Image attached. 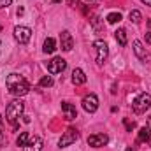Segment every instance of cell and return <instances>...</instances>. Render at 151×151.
Here are the masks:
<instances>
[{
  "label": "cell",
  "instance_id": "obj_1",
  "mask_svg": "<svg viewBox=\"0 0 151 151\" xmlns=\"http://www.w3.org/2000/svg\"><path fill=\"white\" fill-rule=\"evenodd\" d=\"M5 86H7V91L12 95V97H23L30 91V84L28 81L18 72H12V74L7 76L5 79Z\"/></svg>",
  "mask_w": 151,
  "mask_h": 151
},
{
  "label": "cell",
  "instance_id": "obj_2",
  "mask_svg": "<svg viewBox=\"0 0 151 151\" xmlns=\"http://www.w3.org/2000/svg\"><path fill=\"white\" fill-rule=\"evenodd\" d=\"M23 111H25V104H23L19 99L12 100V102L7 106V109H5V119L12 125L14 130L18 128V119L23 116Z\"/></svg>",
  "mask_w": 151,
  "mask_h": 151
},
{
  "label": "cell",
  "instance_id": "obj_3",
  "mask_svg": "<svg viewBox=\"0 0 151 151\" xmlns=\"http://www.w3.org/2000/svg\"><path fill=\"white\" fill-rule=\"evenodd\" d=\"M132 109L135 114H142L151 109V93H141L139 97H135L132 102Z\"/></svg>",
  "mask_w": 151,
  "mask_h": 151
},
{
  "label": "cell",
  "instance_id": "obj_4",
  "mask_svg": "<svg viewBox=\"0 0 151 151\" xmlns=\"http://www.w3.org/2000/svg\"><path fill=\"white\" fill-rule=\"evenodd\" d=\"M77 139H79V132L76 130L74 127H69V128L63 132V135L60 137V141H58V148H67V146L74 144Z\"/></svg>",
  "mask_w": 151,
  "mask_h": 151
},
{
  "label": "cell",
  "instance_id": "obj_5",
  "mask_svg": "<svg viewBox=\"0 0 151 151\" xmlns=\"http://www.w3.org/2000/svg\"><path fill=\"white\" fill-rule=\"evenodd\" d=\"M93 47H95V51H97V63H99V65H102V63L106 62L107 55H109V46H107V42H106V40L97 39V40L93 42Z\"/></svg>",
  "mask_w": 151,
  "mask_h": 151
},
{
  "label": "cell",
  "instance_id": "obj_6",
  "mask_svg": "<svg viewBox=\"0 0 151 151\" xmlns=\"http://www.w3.org/2000/svg\"><path fill=\"white\" fill-rule=\"evenodd\" d=\"M65 69H67V62L62 56H55V58H51L47 62V70L51 74H62Z\"/></svg>",
  "mask_w": 151,
  "mask_h": 151
},
{
  "label": "cell",
  "instance_id": "obj_7",
  "mask_svg": "<svg viewBox=\"0 0 151 151\" xmlns=\"http://www.w3.org/2000/svg\"><path fill=\"white\" fill-rule=\"evenodd\" d=\"M83 109L86 111V113H95L97 109H99V97L95 95V93H90V95H86L84 99H83Z\"/></svg>",
  "mask_w": 151,
  "mask_h": 151
},
{
  "label": "cell",
  "instance_id": "obj_8",
  "mask_svg": "<svg viewBox=\"0 0 151 151\" xmlns=\"http://www.w3.org/2000/svg\"><path fill=\"white\" fill-rule=\"evenodd\" d=\"M32 37V30L28 27H14V39L19 42V44H27Z\"/></svg>",
  "mask_w": 151,
  "mask_h": 151
},
{
  "label": "cell",
  "instance_id": "obj_9",
  "mask_svg": "<svg viewBox=\"0 0 151 151\" xmlns=\"http://www.w3.org/2000/svg\"><path fill=\"white\" fill-rule=\"evenodd\" d=\"M107 142H109V137L106 134H93L88 137V144L91 148H104Z\"/></svg>",
  "mask_w": 151,
  "mask_h": 151
},
{
  "label": "cell",
  "instance_id": "obj_10",
  "mask_svg": "<svg viewBox=\"0 0 151 151\" xmlns=\"http://www.w3.org/2000/svg\"><path fill=\"white\" fill-rule=\"evenodd\" d=\"M60 46H62V51H72L74 47V39L70 35L69 30H63L60 34Z\"/></svg>",
  "mask_w": 151,
  "mask_h": 151
},
{
  "label": "cell",
  "instance_id": "obj_11",
  "mask_svg": "<svg viewBox=\"0 0 151 151\" xmlns=\"http://www.w3.org/2000/svg\"><path fill=\"white\" fill-rule=\"evenodd\" d=\"M42 144H44V142H42V139H40L39 135H34V137L30 135V141H28V144L23 148V151H40L42 150Z\"/></svg>",
  "mask_w": 151,
  "mask_h": 151
},
{
  "label": "cell",
  "instance_id": "obj_12",
  "mask_svg": "<svg viewBox=\"0 0 151 151\" xmlns=\"http://www.w3.org/2000/svg\"><path fill=\"white\" fill-rule=\"evenodd\" d=\"M62 111L65 114V118L69 121H72L77 118V111H76V106H72L70 102H62Z\"/></svg>",
  "mask_w": 151,
  "mask_h": 151
},
{
  "label": "cell",
  "instance_id": "obj_13",
  "mask_svg": "<svg viewBox=\"0 0 151 151\" xmlns=\"http://www.w3.org/2000/svg\"><path fill=\"white\" fill-rule=\"evenodd\" d=\"M134 53H135V56L141 60V62H146L148 60V53H146V47L141 44V40H134Z\"/></svg>",
  "mask_w": 151,
  "mask_h": 151
},
{
  "label": "cell",
  "instance_id": "obj_14",
  "mask_svg": "<svg viewBox=\"0 0 151 151\" xmlns=\"http://www.w3.org/2000/svg\"><path fill=\"white\" fill-rule=\"evenodd\" d=\"M72 83L76 86H81V84L86 83V74H84L83 69H74L72 70Z\"/></svg>",
  "mask_w": 151,
  "mask_h": 151
},
{
  "label": "cell",
  "instance_id": "obj_15",
  "mask_svg": "<svg viewBox=\"0 0 151 151\" xmlns=\"http://www.w3.org/2000/svg\"><path fill=\"white\" fill-rule=\"evenodd\" d=\"M55 49H56V40L53 37H47L44 40V46H42V51L46 53V55H53L55 53Z\"/></svg>",
  "mask_w": 151,
  "mask_h": 151
},
{
  "label": "cell",
  "instance_id": "obj_16",
  "mask_svg": "<svg viewBox=\"0 0 151 151\" xmlns=\"http://www.w3.org/2000/svg\"><path fill=\"white\" fill-rule=\"evenodd\" d=\"M114 37H116V42H118L119 46H127L128 39H127V30H125V28H118V30L114 32Z\"/></svg>",
  "mask_w": 151,
  "mask_h": 151
},
{
  "label": "cell",
  "instance_id": "obj_17",
  "mask_svg": "<svg viewBox=\"0 0 151 151\" xmlns=\"http://www.w3.org/2000/svg\"><path fill=\"white\" fill-rule=\"evenodd\" d=\"M137 142H151V132L148 127H142L137 135Z\"/></svg>",
  "mask_w": 151,
  "mask_h": 151
},
{
  "label": "cell",
  "instance_id": "obj_18",
  "mask_svg": "<svg viewBox=\"0 0 151 151\" xmlns=\"http://www.w3.org/2000/svg\"><path fill=\"white\" fill-rule=\"evenodd\" d=\"M28 141H30V134L28 132H21L19 137L16 139V144H18V148H25L28 144Z\"/></svg>",
  "mask_w": 151,
  "mask_h": 151
},
{
  "label": "cell",
  "instance_id": "obj_19",
  "mask_svg": "<svg viewBox=\"0 0 151 151\" xmlns=\"http://www.w3.org/2000/svg\"><path fill=\"white\" fill-rule=\"evenodd\" d=\"M128 18H130V21H132V23H135V25H139V23H141V19H142V14H141V11H137V9H134V11H130V14H128Z\"/></svg>",
  "mask_w": 151,
  "mask_h": 151
},
{
  "label": "cell",
  "instance_id": "obj_20",
  "mask_svg": "<svg viewBox=\"0 0 151 151\" xmlns=\"http://www.w3.org/2000/svg\"><path fill=\"white\" fill-rule=\"evenodd\" d=\"M106 19H107V23H111V25H116V23H119L123 18H121V14H119V12H109Z\"/></svg>",
  "mask_w": 151,
  "mask_h": 151
},
{
  "label": "cell",
  "instance_id": "obj_21",
  "mask_svg": "<svg viewBox=\"0 0 151 151\" xmlns=\"http://www.w3.org/2000/svg\"><path fill=\"white\" fill-rule=\"evenodd\" d=\"M39 86H40V88H51V86H53V77H51V76H44V77L39 81Z\"/></svg>",
  "mask_w": 151,
  "mask_h": 151
},
{
  "label": "cell",
  "instance_id": "obj_22",
  "mask_svg": "<svg viewBox=\"0 0 151 151\" xmlns=\"http://www.w3.org/2000/svg\"><path fill=\"white\" fill-rule=\"evenodd\" d=\"M123 123H125V128H127V130H128V132H132V130H134V128H135V123H134V121H132V123H130V121H128V119H127V118H125V119H123Z\"/></svg>",
  "mask_w": 151,
  "mask_h": 151
},
{
  "label": "cell",
  "instance_id": "obj_23",
  "mask_svg": "<svg viewBox=\"0 0 151 151\" xmlns=\"http://www.w3.org/2000/svg\"><path fill=\"white\" fill-rule=\"evenodd\" d=\"M99 19H100V18H97V16L91 19V25H93V30H95V32H99V30H100V23H99Z\"/></svg>",
  "mask_w": 151,
  "mask_h": 151
},
{
  "label": "cell",
  "instance_id": "obj_24",
  "mask_svg": "<svg viewBox=\"0 0 151 151\" xmlns=\"http://www.w3.org/2000/svg\"><path fill=\"white\" fill-rule=\"evenodd\" d=\"M12 4V0H0V9H4V7H9Z\"/></svg>",
  "mask_w": 151,
  "mask_h": 151
},
{
  "label": "cell",
  "instance_id": "obj_25",
  "mask_svg": "<svg viewBox=\"0 0 151 151\" xmlns=\"http://www.w3.org/2000/svg\"><path fill=\"white\" fill-rule=\"evenodd\" d=\"M144 37H146V42H148V44H151V32H148Z\"/></svg>",
  "mask_w": 151,
  "mask_h": 151
},
{
  "label": "cell",
  "instance_id": "obj_26",
  "mask_svg": "<svg viewBox=\"0 0 151 151\" xmlns=\"http://www.w3.org/2000/svg\"><path fill=\"white\" fill-rule=\"evenodd\" d=\"M23 12H25V9H23V7H19V9H18V16H23Z\"/></svg>",
  "mask_w": 151,
  "mask_h": 151
},
{
  "label": "cell",
  "instance_id": "obj_27",
  "mask_svg": "<svg viewBox=\"0 0 151 151\" xmlns=\"http://www.w3.org/2000/svg\"><path fill=\"white\" fill-rule=\"evenodd\" d=\"M141 2H142L144 5H150V7H151V0H141Z\"/></svg>",
  "mask_w": 151,
  "mask_h": 151
},
{
  "label": "cell",
  "instance_id": "obj_28",
  "mask_svg": "<svg viewBox=\"0 0 151 151\" xmlns=\"http://www.w3.org/2000/svg\"><path fill=\"white\" fill-rule=\"evenodd\" d=\"M148 128H150V132H151V118H150V121H148Z\"/></svg>",
  "mask_w": 151,
  "mask_h": 151
},
{
  "label": "cell",
  "instance_id": "obj_29",
  "mask_svg": "<svg viewBox=\"0 0 151 151\" xmlns=\"http://www.w3.org/2000/svg\"><path fill=\"white\" fill-rule=\"evenodd\" d=\"M0 132H2V114H0Z\"/></svg>",
  "mask_w": 151,
  "mask_h": 151
},
{
  "label": "cell",
  "instance_id": "obj_30",
  "mask_svg": "<svg viewBox=\"0 0 151 151\" xmlns=\"http://www.w3.org/2000/svg\"><path fill=\"white\" fill-rule=\"evenodd\" d=\"M60 2H62V0H53V4H60Z\"/></svg>",
  "mask_w": 151,
  "mask_h": 151
},
{
  "label": "cell",
  "instance_id": "obj_31",
  "mask_svg": "<svg viewBox=\"0 0 151 151\" xmlns=\"http://www.w3.org/2000/svg\"><path fill=\"white\" fill-rule=\"evenodd\" d=\"M125 151H135V150H134V148H127Z\"/></svg>",
  "mask_w": 151,
  "mask_h": 151
}]
</instances>
